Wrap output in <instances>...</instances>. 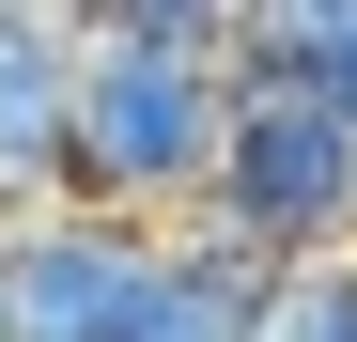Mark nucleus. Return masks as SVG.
Here are the masks:
<instances>
[{
    "label": "nucleus",
    "instance_id": "nucleus-3",
    "mask_svg": "<svg viewBox=\"0 0 357 342\" xmlns=\"http://www.w3.org/2000/svg\"><path fill=\"white\" fill-rule=\"evenodd\" d=\"M171 218H109V202H47L0 234V296H16V342H125L140 280H155Z\"/></svg>",
    "mask_w": 357,
    "mask_h": 342
},
{
    "label": "nucleus",
    "instance_id": "nucleus-5",
    "mask_svg": "<svg viewBox=\"0 0 357 342\" xmlns=\"http://www.w3.org/2000/svg\"><path fill=\"white\" fill-rule=\"evenodd\" d=\"M264 311H280V265H264V249H233L218 218H171L125 342H264Z\"/></svg>",
    "mask_w": 357,
    "mask_h": 342
},
{
    "label": "nucleus",
    "instance_id": "nucleus-6",
    "mask_svg": "<svg viewBox=\"0 0 357 342\" xmlns=\"http://www.w3.org/2000/svg\"><path fill=\"white\" fill-rule=\"evenodd\" d=\"M264 342H357V249H342V265H280Z\"/></svg>",
    "mask_w": 357,
    "mask_h": 342
},
{
    "label": "nucleus",
    "instance_id": "nucleus-1",
    "mask_svg": "<svg viewBox=\"0 0 357 342\" xmlns=\"http://www.w3.org/2000/svg\"><path fill=\"white\" fill-rule=\"evenodd\" d=\"M218 140H233L218 47H155V31H93V47H78L63 202H109V218H202Z\"/></svg>",
    "mask_w": 357,
    "mask_h": 342
},
{
    "label": "nucleus",
    "instance_id": "nucleus-7",
    "mask_svg": "<svg viewBox=\"0 0 357 342\" xmlns=\"http://www.w3.org/2000/svg\"><path fill=\"white\" fill-rule=\"evenodd\" d=\"M0 342H16V296H0Z\"/></svg>",
    "mask_w": 357,
    "mask_h": 342
},
{
    "label": "nucleus",
    "instance_id": "nucleus-2",
    "mask_svg": "<svg viewBox=\"0 0 357 342\" xmlns=\"http://www.w3.org/2000/svg\"><path fill=\"white\" fill-rule=\"evenodd\" d=\"M202 218L264 265H342L357 249V109H326L311 78H233V140H218Z\"/></svg>",
    "mask_w": 357,
    "mask_h": 342
},
{
    "label": "nucleus",
    "instance_id": "nucleus-4",
    "mask_svg": "<svg viewBox=\"0 0 357 342\" xmlns=\"http://www.w3.org/2000/svg\"><path fill=\"white\" fill-rule=\"evenodd\" d=\"M78 16L63 0H0V234L63 202V125H78Z\"/></svg>",
    "mask_w": 357,
    "mask_h": 342
}]
</instances>
